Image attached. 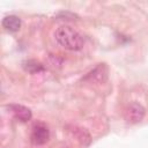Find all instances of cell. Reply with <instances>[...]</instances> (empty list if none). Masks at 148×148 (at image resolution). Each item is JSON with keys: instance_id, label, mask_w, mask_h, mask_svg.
<instances>
[{"instance_id": "1", "label": "cell", "mask_w": 148, "mask_h": 148, "mask_svg": "<svg viewBox=\"0 0 148 148\" xmlns=\"http://www.w3.org/2000/svg\"><path fill=\"white\" fill-rule=\"evenodd\" d=\"M54 40L58 45L69 51H79L84 44L83 36L69 25H61L54 31Z\"/></svg>"}, {"instance_id": "2", "label": "cell", "mask_w": 148, "mask_h": 148, "mask_svg": "<svg viewBox=\"0 0 148 148\" xmlns=\"http://www.w3.org/2000/svg\"><path fill=\"white\" fill-rule=\"evenodd\" d=\"M145 113H146L145 108L140 103L133 102L125 110V119L130 124H136L142 120V118L145 117Z\"/></svg>"}, {"instance_id": "3", "label": "cell", "mask_w": 148, "mask_h": 148, "mask_svg": "<svg viewBox=\"0 0 148 148\" xmlns=\"http://www.w3.org/2000/svg\"><path fill=\"white\" fill-rule=\"evenodd\" d=\"M30 138H31V142L34 145H44L50 138V131L45 124L37 123L32 126Z\"/></svg>"}, {"instance_id": "4", "label": "cell", "mask_w": 148, "mask_h": 148, "mask_svg": "<svg viewBox=\"0 0 148 148\" xmlns=\"http://www.w3.org/2000/svg\"><path fill=\"white\" fill-rule=\"evenodd\" d=\"M108 76V68L104 64L98 65L96 68H94L90 73L87 74L84 80H89V82H103Z\"/></svg>"}, {"instance_id": "5", "label": "cell", "mask_w": 148, "mask_h": 148, "mask_svg": "<svg viewBox=\"0 0 148 148\" xmlns=\"http://www.w3.org/2000/svg\"><path fill=\"white\" fill-rule=\"evenodd\" d=\"M1 25L5 30L10 32H16L21 28V18L16 15H7L2 18Z\"/></svg>"}, {"instance_id": "6", "label": "cell", "mask_w": 148, "mask_h": 148, "mask_svg": "<svg viewBox=\"0 0 148 148\" xmlns=\"http://www.w3.org/2000/svg\"><path fill=\"white\" fill-rule=\"evenodd\" d=\"M14 117L21 121H28L31 118V111L30 109H28L27 106L20 105V104H13L9 106Z\"/></svg>"}, {"instance_id": "7", "label": "cell", "mask_w": 148, "mask_h": 148, "mask_svg": "<svg viewBox=\"0 0 148 148\" xmlns=\"http://www.w3.org/2000/svg\"><path fill=\"white\" fill-rule=\"evenodd\" d=\"M24 68H25L28 72H30V73L40 72V71L44 69L43 66H42V64H39V62L35 61V60H29V61H27V62L24 64Z\"/></svg>"}]
</instances>
